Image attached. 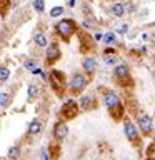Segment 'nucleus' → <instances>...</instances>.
I'll use <instances>...</instances> for the list:
<instances>
[{"mask_svg":"<svg viewBox=\"0 0 155 160\" xmlns=\"http://www.w3.org/2000/svg\"><path fill=\"white\" fill-rule=\"evenodd\" d=\"M75 30H77V23H75L72 18H62L57 25H55V32H57V35L63 40V42H68L70 37L75 33Z\"/></svg>","mask_w":155,"mask_h":160,"instance_id":"nucleus-1","label":"nucleus"},{"mask_svg":"<svg viewBox=\"0 0 155 160\" xmlns=\"http://www.w3.org/2000/svg\"><path fill=\"white\" fill-rule=\"evenodd\" d=\"M90 83V78L85 73H73L70 80L67 82V87L70 90V93H80L82 90L87 88V85Z\"/></svg>","mask_w":155,"mask_h":160,"instance_id":"nucleus-2","label":"nucleus"},{"mask_svg":"<svg viewBox=\"0 0 155 160\" xmlns=\"http://www.w3.org/2000/svg\"><path fill=\"white\" fill-rule=\"evenodd\" d=\"M103 103L113 117H115V112L122 113V102H120L118 93H115L113 90H105L103 92Z\"/></svg>","mask_w":155,"mask_h":160,"instance_id":"nucleus-3","label":"nucleus"},{"mask_svg":"<svg viewBox=\"0 0 155 160\" xmlns=\"http://www.w3.org/2000/svg\"><path fill=\"white\" fill-rule=\"evenodd\" d=\"M138 128H140V132H142L143 135H150L152 133V130H153V120L150 115L147 113H142L138 117Z\"/></svg>","mask_w":155,"mask_h":160,"instance_id":"nucleus-4","label":"nucleus"},{"mask_svg":"<svg viewBox=\"0 0 155 160\" xmlns=\"http://www.w3.org/2000/svg\"><path fill=\"white\" fill-rule=\"evenodd\" d=\"M48 82L52 83V87L57 90V92H63V87H65V82H63V75L58 72V70H52L48 75Z\"/></svg>","mask_w":155,"mask_h":160,"instance_id":"nucleus-5","label":"nucleus"},{"mask_svg":"<svg viewBox=\"0 0 155 160\" xmlns=\"http://www.w3.org/2000/svg\"><path fill=\"white\" fill-rule=\"evenodd\" d=\"M62 57V52H60L58 48V43H48L47 50H45V60H47V63H53L57 62V60Z\"/></svg>","mask_w":155,"mask_h":160,"instance_id":"nucleus-6","label":"nucleus"},{"mask_svg":"<svg viewBox=\"0 0 155 160\" xmlns=\"http://www.w3.org/2000/svg\"><path fill=\"white\" fill-rule=\"evenodd\" d=\"M78 107H80V105H77L75 100H67V102L63 103V107H62L63 117L65 118H73L75 115L78 113Z\"/></svg>","mask_w":155,"mask_h":160,"instance_id":"nucleus-7","label":"nucleus"},{"mask_svg":"<svg viewBox=\"0 0 155 160\" xmlns=\"http://www.w3.org/2000/svg\"><path fill=\"white\" fill-rule=\"evenodd\" d=\"M123 132H125V137H127L130 142H137L138 140V130L130 120H125L123 122Z\"/></svg>","mask_w":155,"mask_h":160,"instance_id":"nucleus-8","label":"nucleus"},{"mask_svg":"<svg viewBox=\"0 0 155 160\" xmlns=\"http://www.w3.org/2000/svg\"><path fill=\"white\" fill-rule=\"evenodd\" d=\"M113 75H115V78H117V80H120V82L128 80V78H130V68H128V65H123V63L115 65Z\"/></svg>","mask_w":155,"mask_h":160,"instance_id":"nucleus-9","label":"nucleus"},{"mask_svg":"<svg viewBox=\"0 0 155 160\" xmlns=\"http://www.w3.org/2000/svg\"><path fill=\"white\" fill-rule=\"evenodd\" d=\"M67 135H68L67 123H65V122H57V123H55V127H53V137L55 138H57V140H63V138H67Z\"/></svg>","mask_w":155,"mask_h":160,"instance_id":"nucleus-10","label":"nucleus"},{"mask_svg":"<svg viewBox=\"0 0 155 160\" xmlns=\"http://www.w3.org/2000/svg\"><path fill=\"white\" fill-rule=\"evenodd\" d=\"M97 67H98V62H97L93 57H85V58L82 60V68H83L88 75H92V73L97 72Z\"/></svg>","mask_w":155,"mask_h":160,"instance_id":"nucleus-11","label":"nucleus"},{"mask_svg":"<svg viewBox=\"0 0 155 160\" xmlns=\"http://www.w3.org/2000/svg\"><path fill=\"white\" fill-rule=\"evenodd\" d=\"M42 122H40L38 118H35V120H32L30 122V125H28V130H27V133L30 135V137H35V135H38L40 132H42Z\"/></svg>","mask_w":155,"mask_h":160,"instance_id":"nucleus-12","label":"nucleus"},{"mask_svg":"<svg viewBox=\"0 0 155 160\" xmlns=\"http://www.w3.org/2000/svg\"><path fill=\"white\" fill-rule=\"evenodd\" d=\"M80 110H92L95 107V98L90 97V95H85V97L80 98Z\"/></svg>","mask_w":155,"mask_h":160,"instance_id":"nucleus-13","label":"nucleus"},{"mask_svg":"<svg viewBox=\"0 0 155 160\" xmlns=\"http://www.w3.org/2000/svg\"><path fill=\"white\" fill-rule=\"evenodd\" d=\"M110 10H112V13H113V17H115V18L123 17V13H125V7H123V3H122V2H115V3H112Z\"/></svg>","mask_w":155,"mask_h":160,"instance_id":"nucleus-14","label":"nucleus"},{"mask_svg":"<svg viewBox=\"0 0 155 160\" xmlns=\"http://www.w3.org/2000/svg\"><path fill=\"white\" fill-rule=\"evenodd\" d=\"M33 42H35V45L37 47H40V48H45V47H48V40H47V37H45L43 33H37L33 37Z\"/></svg>","mask_w":155,"mask_h":160,"instance_id":"nucleus-15","label":"nucleus"},{"mask_svg":"<svg viewBox=\"0 0 155 160\" xmlns=\"http://www.w3.org/2000/svg\"><path fill=\"white\" fill-rule=\"evenodd\" d=\"M27 95H28V102H33L35 98L38 97V85H28V90H27Z\"/></svg>","mask_w":155,"mask_h":160,"instance_id":"nucleus-16","label":"nucleus"},{"mask_svg":"<svg viewBox=\"0 0 155 160\" xmlns=\"http://www.w3.org/2000/svg\"><path fill=\"white\" fill-rule=\"evenodd\" d=\"M18 157H20V147H18V145L10 147L8 152H7V158L8 160H18Z\"/></svg>","mask_w":155,"mask_h":160,"instance_id":"nucleus-17","label":"nucleus"},{"mask_svg":"<svg viewBox=\"0 0 155 160\" xmlns=\"http://www.w3.org/2000/svg\"><path fill=\"white\" fill-rule=\"evenodd\" d=\"M103 62L107 63V65H117V62H118V57L115 53H103Z\"/></svg>","mask_w":155,"mask_h":160,"instance_id":"nucleus-18","label":"nucleus"},{"mask_svg":"<svg viewBox=\"0 0 155 160\" xmlns=\"http://www.w3.org/2000/svg\"><path fill=\"white\" fill-rule=\"evenodd\" d=\"M65 13V8L63 7H60V5H57V7H52L50 8V17L52 18H57V17H62V15Z\"/></svg>","mask_w":155,"mask_h":160,"instance_id":"nucleus-19","label":"nucleus"},{"mask_svg":"<svg viewBox=\"0 0 155 160\" xmlns=\"http://www.w3.org/2000/svg\"><path fill=\"white\" fill-rule=\"evenodd\" d=\"M103 42L107 45H115L117 43V35H115L113 32H107L103 35Z\"/></svg>","mask_w":155,"mask_h":160,"instance_id":"nucleus-20","label":"nucleus"},{"mask_svg":"<svg viewBox=\"0 0 155 160\" xmlns=\"http://www.w3.org/2000/svg\"><path fill=\"white\" fill-rule=\"evenodd\" d=\"M8 77H10V70H8V67L2 65V68H0V82L5 83V82L8 80Z\"/></svg>","mask_w":155,"mask_h":160,"instance_id":"nucleus-21","label":"nucleus"},{"mask_svg":"<svg viewBox=\"0 0 155 160\" xmlns=\"http://www.w3.org/2000/svg\"><path fill=\"white\" fill-rule=\"evenodd\" d=\"M0 103H2V108H7L10 105V93H7V92L0 93Z\"/></svg>","mask_w":155,"mask_h":160,"instance_id":"nucleus-22","label":"nucleus"},{"mask_svg":"<svg viewBox=\"0 0 155 160\" xmlns=\"http://www.w3.org/2000/svg\"><path fill=\"white\" fill-rule=\"evenodd\" d=\"M33 10L37 13H42L45 10V2L43 0H33Z\"/></svg>","mask_w":155,"mask_h":160,"instance_id":"nucleus-23","label":"nucleus"},{"mask_svg":"<svg viewBox=\"0 0 155 160\" xmlns=\"http://www.w3.org/2000/svg\"><path fill=\"white\" fill-rule=\"evenodd\" d=\"M25 68L30 70V72H33V70L37 68V67H35V60H32V58H27V60H25Z\"/></svg>","mask_w":155,"mask_h":160,"instance_id":"nucleus-24","label":"nucleus"},{"mask_svg":"<svg viewBox=\"0 0 155 160\" xmlns=\"http://www.w3.org/2000/svg\"><path fill=\"white\" fill-rule=\"evenodd\" d=\"M130 27H128V23H123V25H120V27H117L115 28V32L117 33H120V35H125L127 33V30H128Z\"/></svg>","mask_w":155,"mask_h":160,"instance_id":"nucleus-25","label":"nucleus"},{"mask_svg":"<svg viewBox=\"0 0 155 160\" xmlns=\"http://www.w3.org/2000/svg\"><path fill=\"white\" fill-rule=\"evenodd\" d=\"M82 27H83L85 30H92V28L95 27V22H93V20H83V22H82Z\"/></svg>","mask_w":155,"mask_h":160,"instance_id":"nucleus-26","label":"nucleus"},{"mask_svg":"<svg viewBox=\"0 0 155 160\" xmlns=\"http://www.w3.org/2000/svg\"><path fill=\"white\" fill-rule=\"evenodd\" d=\"M123 7H125V12H133L135 10V7L132 3H123Z\"/></svg>","mask_w":155,"mask_h":160,"instance_id":"nucleus-27","label":"nucleus"},{"mask_svg":"<svg viewBox=\"0 0 155 160\" xmlns=\"http://www.w3.org/2000/svg\"><path fill=\"white\" fill-rule=\"evenodd\" d=\"M95 40H97V42L98 40H103V33H95Z\"/></svg>","mask_w":155,"mask_h":160,"instance_id":"nucleus-28","label":"nucleus"},{"mask_svg":"<svg viewBox=\"0 0 155 160\" xmlns=\"http://www.w3.org/2000/svg\"><path fill=\"white\" fill-rule=\"evenodd\" d=\"M75 3H77V0H68V7H70V8H73Z\"/></svg>","mask_w":155,"mask_h":160,"instance_id":"nucleus-29","label":"nucleus"},{"mask_svg":"<svg viewBox=\"0 0 155 160\" xmlns=\"http://www.w3.org/2000/svg\"><path fill=\"white\" fill-rule=\"evenodd\" d=\"M32 73H33V75H42L43 72H42V70H40V68H35V70H33Z\"/></svg>","mask_w":155,"mask_h":160,"instance_id":"nucleus-30","label":"nucleus"},{"mask_svg":"<svg viewBox=\"0 0 155 160\" xmlns=\"http://www.w3.org/2000/svg\"><path fill=\"white\" fill-rule=\"evenodd\" d=\"M42 158H43V160H50V158H48V155H47V152H45V150L42 152Z\"/></svg>","mask_w":155,"mask_h":160,"instance_id":"nucleus-31","label":"nucleus"},{"mask_svg":"<svg viewBox=\"0 0 155 160\" xmlns=\"http://www.w3.org/2000/svg\"><path fill=\"white\" fill-rule=\"evenodd\" d=\"M123 160H128V158H123Z\"/></svg>","mask_w":155,"mask_h":160,"instance_id":"nucleus-32","label":"nucleus"}]
</instances>
